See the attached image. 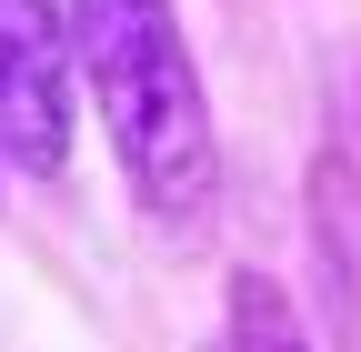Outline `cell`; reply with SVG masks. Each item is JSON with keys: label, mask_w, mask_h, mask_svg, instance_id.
I'll use <instances>...</instances> for the list:
<instances>
[{"label": "cell", "mask_w": 361, "mask_h": 352, "mask_svg": "<svg viewBox=\"0 0 361 352\" xmlns=\"http://www.w3.org/2000/svg\"><path fill=\"white\" fill-rule=\"evenodd\" d=\"M71 111H80L71 0H0V171L11 182H61Z\"/></svg>", "instance_id": "2"}, {"label": "cell", "mask_w": 361, "mask_h": 352, "mask_svg": "<svg viewBox=\"0 0 361 352\" xmlns=\"http://www.w3.org/2000/svg\"><path fill=\"white\" fill-rule=\"evenodd\" d=\"M71 51H80V101L121 161V192L151 222L191 232L221 201V121L180 11L171 0H71Z\"/></svg>", "instance_id": "1"}, {"label": "cell", "mask_w": 361, "mask_h": 352, "mask_svg": "<svg viewBox=\"0 0 361 352\" xmlns=\"http://www.w3.org/2000/svg\"><path fill=\"white\" fill-rule=\"evenodd\" d=\"M201 352H311L301 342V322H291V302H281V282H261V272H241L231 282V302H221V322H211V342Z\"/></svg>", "instance_id": "3"}]
</instances>
